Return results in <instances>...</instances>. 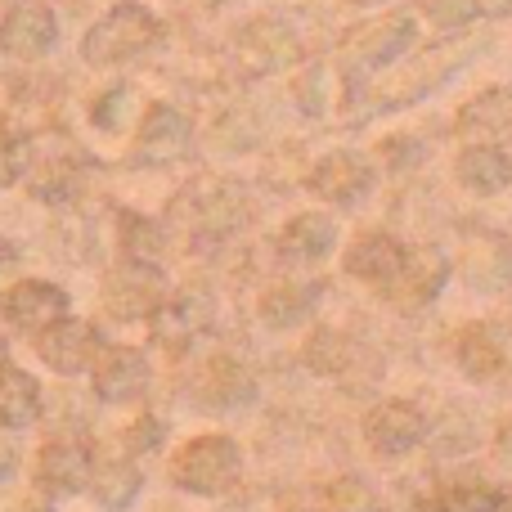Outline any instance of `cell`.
<instances>
[{"label": "cell", "instance_id": "obj_1", "mask_svg": "<svg viewBox=\"0 0 512 512\" xmlns=\"http://www.w3.org/2000/svg\"><path fill=\"white\" fill-rule=\"evenodd\" d=\"M162 36H167V23H162L149 5L122 0V5H113L81 36V59H86L90 68H117V63H131V59H140V54H149Z\"/></svg>", "mask_w": 512, "mask_h": 512}, {"label": "cell", "instance_id": "obj_2", "mask_svg": "<svg viewBox=\"0 0 512 512\" xmlns=\"http://www.w3.org/2000/svg\"><path fill=\"white\" fill-rule=\"evenodd\" d=\"M239 472H243V445L225 432L189 436L171 454V486L194 499H221L225 490H234Z\"/></svg>", "mask_w": 512, "mask_h": 512}, {"label": "cell", "instance_id": "obj_3", "mask_svg": "<svg viewBox=\"0 0 512 512\" xmlns=\"http://www.w3.org/2000/svg\"><path fill=\"white\" fill-rule=\"evenodd\" d=\"M378 185V167L360 149H333L310 167L306 189L328 207H360Z\"/></svg>", "mask_w": 512, "mask_h": 512}, {"label": "cell", "instance_id": "obj_4", "mask_svg": "<svg viewBox=\"0 0 512 512\" xmlns=\"http://www.w3.org/2000/svg\"><path fill=\"white\" fill-rule=\"evenodd\" d=\"M167 301V279L149 261H122L104 274V310L122 324L149 319Z\"/></svg>", "mask_w": 512, "mask_h": 512}, {"label": "cell", "instance_id": "obj_5", "mask_svg": "<svg viewBox=\"0 0 512 512\" xmlns=\"http://www.w3.org/2000/svg\"><path fill=\"white\" fill-rule=\"evenodd\" d=\"M90 463H95V450L81 436H50L36 450L32 481L45 499H77V495H86Z\"/></svg>", "mask_w": 512, "mask_h": 512}, {"label": "cell", "instance_id": "obj_6", "mask_svg": "<svg viewBox=\"0 0 512 512\" xmlns=\"http://www.w3.org/2000/svg\"><path fill=\"white\" fill-rule=\"evenodd\" d=\"M36 355H41L45 369H54L59 378H77L95 364L99 346H104V333H99L90 319L77 315H59L54 324H45L41 333H32Z\"/></svg>", "mask_w": 512, "mask_h": 512}, {"label": "cell", "instance_id": "obj_7", "mask_svg": "<svg viewBox=\"0 0 512 512\" xmlns=\"http://www.w3.org/2000/svg\"><path fill=\"white\" fill-rule=\"evenodd\" d=\"M90 391H95L104 405H135L144 400L153 382V364L140 346H99L95 364H90Z\"/></svg>", "mask_w": 512, "mask_h": 512}, {"label": "cell", "instance_id": "obj_8", "mask_svg": "<svg viewBox=\"0 0 512 512\" xmlns=\"http://www.w3.org/2000/svg\"><path fill=\"white\" fill-rule=\"evenodd\" d=\"M364 445L378 459H405L427 441V414L414 400H378L360 423Z\"/></svg>", "mask_w": 512, "mask_h": 512}, {"label": "cell", "instance_id": "obj_9", "mask_svg": "<svg viewBox=\"0 0 512 512\" xmlns=\"http://www.w3.org/2000/svg\"><path fill=\"white\" fill-rule=\"evenodd\" d=\"M414 41H418V18L396 9V14L378 18V23L355 27V32L346 36L342 54L355 72H373V68H391Z\"/></svg>", "mask_w": 512, "mask_h": 512}, {"label": "cell", "instance_id": "obj_10", "mask_svg": "<svg viewBox=\"0 0 512 512\" xmlns=\"http://www.w3.org/2000/svg\"><path fill=\"white\" fill-rule=\"evenodd\" d=\"M54 41H59V18H54L50 5L18 0V5H9L5 18H0V50H5L9 59L36 63L54 50Z\"/></svg>", "mask_w": 512, "mask_h": 512}, {"label": "cell", "instance_id": "obj_11", "mask_svg": "<svg viewBox=\"0 0 512 512\" xmlns=\"http://www.w3.org/2000/svg\"><path fill=\"white\" fill-rule=\"evenodd\" d=\"M189 400L198 409H207V414H234V409H248L256 400V382L234 355H212L198 369Z\"/></svg>", "mask_w": 512, "mask_h": 512}, {"label": "cell", "instance_id": "obj_12", "mask_svg": "<svg viewBox=\"0 0 512 512\" xmlns=\"http://www.w3.org/2000/svg\"><path fill=\"white\" fill-rule=\"evenodd\" d=\"M445 283H450V256L432 248V243H423V248L405 252V265H400L396 283L387 288V297L400 310H418V306H432L445 292Z\"/></svg>", "mask_w": 512, "mask_h": 512}, {"label": "cell", "instance_id": "obj_13", "mask_svg": "<svg viewBox=\"0 0 512 512\" xmlns=\"http://www.w3.org/2000/svg\"><path fill=\"white\" fill-rule=\"evenodd\" d=\"M72 301L59 283L50 279H18L14 288L0 297V315L18 328V333H41L45 324H54L59 315H68Z\"/></svg>", "mask_w": 512, "mask_h": 512}, {"label": "cell", "instance_id": "obj_14", "mask_svg": "<svg viewBox=\"0 0 512 512\" xmlns=\"http://www.w3.org/2000/svg\"><path fill=\"white\" fill-rule=\"evenodd\" d=\"M454 131L468 144H512V86H490L472 95L454 117Z\"/></svg>", "mask_w": 512, "mask_h": 512}, {"label": "cell", "instance_id": "obj_15", "mask_svg": "<svg viewBox=\"0 0 512 512\" xmlns=\"http://www.w3.org/2000/svg\"><path fill=\"white\" fill-rule=\"evenodd\" d=\"M194 144V126L180 108L171 104H149L140 117V131H135V153L144 162H180Z\"/></svg>", "mask_w": 512, "mask_h": 512}, {"label": "cell", "instance_id": "obj_16", "mask_svg": "<svg viewBox=\"0 0 512 512\" xmlns=\"http://www.w3.org/2000/svg\"><path fill=\"white\" fill-rule=\"evenodd\" d=\"M405 243L396 239V234H387V230H369V234H360V239L346 248L342 256V270L351 274V279H360V283H369V288H382L387 292L391 283H396V274H400V265H405Z\"/></svg>", "mask_w": 512, "mask_h": 512}, {"label": "cell", "instance_id": "obj_17", "mask_svg": "<svg viewBox=\"0 0 512 512\" xmlns=\"http://www.w3.org/2000/svg\"><path fill=\"white\" fill-rule=\"evenodd\" d=\"M86 495L104 512H126L144 495V472L131 454H113V459H95L86 477Z\"/></svg>", "mask_w": 512, "mask_h": 512}, {"label": "cell", "instance_id": "obj_18", "mask_svg": "<svg viewBox=\"0 0 512 512\" xmlns=\"http://www.w3.org/2000/svg\"><path fill=\"white\" fill-rule=\"evenodd\" d=\"M454 176L468 194L495 198L512 185V158L499 144H463V153L454 158Z\"/></svg>", "mask_w": 512, "mask_h": 512}, {"label": "cell", "instance_id": "obj_19", "mask_svg": "<svg viewBox=\"0 0 512 512\" xmlns=\"http://www.w3.org/2000/svg\"><path fill=\"white\" fill-rule=\"evenodd\" d=\"M274 248H279L283 261H324L328 252L337 248V225L333 216L324 212H297L288 225L279 230V239H274Z\"/></svg>", "mask_w": 512, "mask_h": 512}, {"label": "cell", "instance_id": "obj_20", "mask_svg": "<svg viewBox=\"0 0 512 512\" xmlns=\"http://www.w3.org/2000/svg\"><path fill=\"white\" fill-rule=\"evenodd\" d=\"M198 297H167L158 310L149 315V337L153 346H162V351L171 355H185L189 346H194V337L203 333L207 324V310L198 315Z\"/></svg>", "mask_w": 512, "mask_h": 512}, {"label": "cell", "instance_id": "obj_21", "mask_svg": "<svg viewBox=\"0 0 512 512\" xmlns=\"http://www.w3.org/2000/svg\"><path fill=\"white\" fill-rule=\"evenodd\" d=\"M319 292H324V283H274V288L261 292V301H256V315H261L265 328H297L310 319V310L319 306Z\"/></svg>", "mask_w": 512, "mask_h": 512}, {"label": "cell", "instance_id": "obj_22", "mask_svg": "<svg viewBox=\"0 0 512 512\" xmlns=\"http://www.w3.org/2000/svg\"><path fill=\"white\" fill-rule=\"evenodd\" d=\"M45 396H41V382L32 378L27 369H14L5 364L0 369V432H23L41 418Z\"/></svg>", "mask_w": 512, "mask_h": 512}, {"label": "cell", "instance_id": "obj_23", "mask_svg": "<svg viewBox=\"0 0 512 512\" xmlns=\"http://www.w3.org/2000/svg\"><path fill=\"white\" fill-rule=\"evenodd\" d=\"M454 364H459L472 382H490V378H499V373H504L508 355H504L499 333L490 324H468L459 333V342H454Z\"/></svg>", "mask_w": 512, "mask_h": 512}, {"label": "cell", "instance_id": "obj_24", "mask_svg": "<svg viewBox=\"0 0 512 512\" xmlns=\"http://www.w3.org/2000/svg\"><path fill=\"white\" fill-rule=\"evenodd\" d=\"M432 512H499L504 508V490L490 486L486 477H454L445 486H436Z\"/></svg>", "mask_w": 512, "mask_h": 512}, {"label": "cell", "instance_id": "obj_25", "mask_svg": "<svg viewBox=\"0 0 512 512\" xmlns=\"http://www.w3.org/2000/svg\"><path fill=\"white\" fill-rule=\"evenodd\" d=\"M162 248H167V234H162L158 221H149V216H140V212H122V252H126V261L158 265Z\"/></svg>", "mask_w": 512, "mask_h": 512}, {"label": "cell", "instance_id": "obj_26", "mask_svg": "<svg viewBox=\"0 0 512 512\" xmlns=\"http://www.w3.org/2000/svg\"><path fill=\"white\" fill-rule=\"evenodd\" d=\"M32 140H27L23 131H14V126H0V189L18 185V180L32 171Z\"/></svg>", "mask_w": 512, "mask_h": 512}, {"label": "cell", "instance_id": "obj_27", "mask_svg": "<svg viewBox=\"0 0 512 512\" xmlns=\"http://www.w3.org/2000/svg\"><path fill=\"white\" fill-rule=\"evenodd\" d=\"M319 504H324V512H378V495L360 477H342V481H328Z\"/></svg>", "mask_w": 512, "mask_h": 512}, {"label": "cell", "instance_id": "obj_28", "mask_svg": "<svg viewBox=\"0 0 512 512\" xmlns=\"http://www.w3.org/2000/svg\"><path fill=\"white\" fill-rule=\"evenodd\" d=\"M135 104V90L131 86H113L108 95H99V104L90 108V122L99 126V131H122L126 126V113L122 108Z\"/></svg>", "mask_w": 512, "mask_h": 512}, {"label": "cell", "instance_id": "obj_29", "mask_svg": "<svg viewBox=\"0 0 512 512\" xmlns=\"http://www.w3.org/2000/svg\"><path fill=\"white\" fill-rule=\"evenodd\" d=\"M427 18H432L441 32H459V27L477 23L481 5L477 0H427Z\"/></svg>", "mask_w": 512, "mask_h": 512}, {"label": "cell", "instance_id": "obj_30", "mask_svg": "<svg viewBox=\"0 0 512 512\" xmlns=\"http://www.w3.org/2000/svg\"><path fill=\"white\" fill-rule=\"evenodd\" d=\"M162 436H167V423L162 418H153V414H140L131 427L122 432V445H126V454H149V450H158L162 445Z\"/></svg>", "mask_w": 512, "mask_h": 512}, {"label": "cell", "instance_id": "obj_31", "mask_svg": "<svg viewBox=\"0 0 512 512\" xmlns=\"http://www.w3.org/2000/svg\"><path fill=\"white\" fill-rule=\"evenodd\" d=\"M423 158H427V149L414 140V135H391V140H382V162H387L391 171H409Z\"/></svg>", "mask_w": 512, "mask_h": 512}, {"label": "cell", "instance_id": "obj_32", "mask_svg": "<svg viewBox=\"0 0 512 512\" xmlns=\"http://www.w3.org/2000/svg\"><path fill=\"white\" fill-rule=\"evenodd\" d=\"M0 512H59V508H54V499H45L41 490H36V495H23V499H14V504H5Z\"/></svg>", "mask_w": 512, "mask_h": 512}, {"label": "cell", "instance_id": "obj_33", "mask_svg": "<svg viewBox=\"0 0 512 512\" xmlns=\"http://www.w3.org/2000/svg\"><path fill=\"white\" fill-rule=\"evenodd\" d=\"M495 450L504 454V459H512V418H504V423H499V432H495Z\"/></svg>", "mask_w": 512, "mask_h": 512}, {"label": "cell", "instance_id": "obj_34", "mask_svg": "<svg viewBox=\"0 0 512 512\" xmlns=\"http://www.w3.org/2000/svg\"><path fill=\"white\" fill-rule=\"evenodd\" d=\"M5 364H9V342L0 337V369H5Z\"/></svg>", "mask_w": 512, "mask_h": 512}]
</instances>
